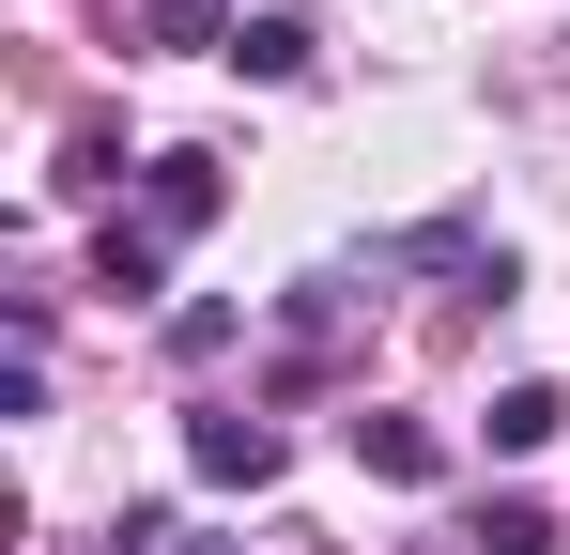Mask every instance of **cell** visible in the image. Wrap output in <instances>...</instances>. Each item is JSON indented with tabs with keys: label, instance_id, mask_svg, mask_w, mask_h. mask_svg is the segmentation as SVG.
Returning a JSON list of instances; mask_svg holds the SVG:
<instances>
[{
	"label": "cell",
	"instance_id": "obj_1",
	"mask_svg": "<svg viewBox=\"0 0 570 555\" xmlns=\"http://www.w3.org/2000/svg\"><path fill=\"white\" fill-rule=\"evenodd\" d=\"M186 463L216 478V494H263L293 448H278V417H247V401H200V417H186Z\"/></svg>",
	"mask_w": 570,
	"mask_h": 555
},
{
	"label": "cell",
	"instance_id": "obj_2",
	"mask_svg": "<svg viewBox=\"0 0 570 555\" xmlns=\"http://www.w3.org/2000/svg\"><path fill=\"white\" fill-rule=\"evenodd\" d=\"M216 201H232L216 155H155V171H139V232H155V247H186V232H216Z\"/></svg>",
	"mask_w": 570,
	"mask_h": 555
},
{
	"label": "cell",
	"instance_id": "obj_5",
	"mask_svg": "<svg viewBox=\"0 0 570 555\" xmlns=\"http://www.w3.org/2000/svg\"><path fill=\"white\" fill-rule=\"evenodd\" d=\"M232 31H247L232 0H139V47H216L232 62Z\"/></svg>",
	"mask_w": 570,
	"mask_h": 555
},
{
	"label": "cell",
	"instance_id": "obj_4",
	"mask_svg": "<svg viewBox=\"0 0 570 555\" xmlns=\"http://www.w3.org/2000/svg\"><path fill=\"white\" fill-rule=\"evenodd\" d=\"M478 432L524 463V448H556V432H570V401H556V386H493V417H478Z\"/></svg>",
	"mask_w": 570,
	"mask_h": 555
},
{
	"label": "cell",
	"instance_id": "obj_7",
	"mask_svg": "<svg viewBox=\"0 0 570 555\" xmlns=\"http://www.w3.org/2000/svg\"><path fill=\"white\" fill-rule=\"evenodd\" d=\"M478 555H570V525L524 509V494H493V509H478Z\"/></svg>",
	"mask_w": 570,
	"mask_h": 555
},
{
	"label": "cell",
	"instance_id": "obj_6",
	"mask_svg": "<svg viewBox=\"0 0 570 555\" xmlns=\"http://www.w3.org/2000/svg\"><path fill=\"white\" fill-rule=\"evenodd\" d=\"M94 278H108V293H124V309H139V293H155V278H170V247H155V232H139V216H108V247H94Z\"/></svg>",
	"mask_w": 570,
	"mask_h": 555
},
{
	"label": "cell",
	"instance_id": "obj_3",
	"mask_svg": "<svg viewBox=\"0 0 570 555\" xmlns=\"http://www.w3.org/2000/svg\"><path fill=\"white\" fill-rule=\"evenodd\" d=\"M355 463H371L385 494H432V478H448V432H432V417H385V401H371V417H355Z\"/></svg>",
	"mask_w": 570,
	"mask_h": 555
},
{
	"label": "cell",
	"instance_id": "obj_9",
	"mask_svg": "<svg viewBox=\"0 0 570 555\" xmlns=\"http://www.w3.org/2000/svg\"><path fill=\"white\" fill-rule=\"evenodd\" d=\"M186 555H232V541H186Z\"/></svg>",
	"mask_w": 570,
	"mask_h": 555
},
{
	"label": "cell",
	"instance_id": "obj_8",
	"mask_svg": "<svg viewBox=\"0 0 570 555\" xmlns=\"http://www.w3.org/2000/svg\"><path fill=\"white\" fill-rule=\"evenodd\" d=\"M232 62H247V78H308V16H247Z\"/></svg>",
	"mask_w": 570,
	"mask_h": 555
}]
</instances>
